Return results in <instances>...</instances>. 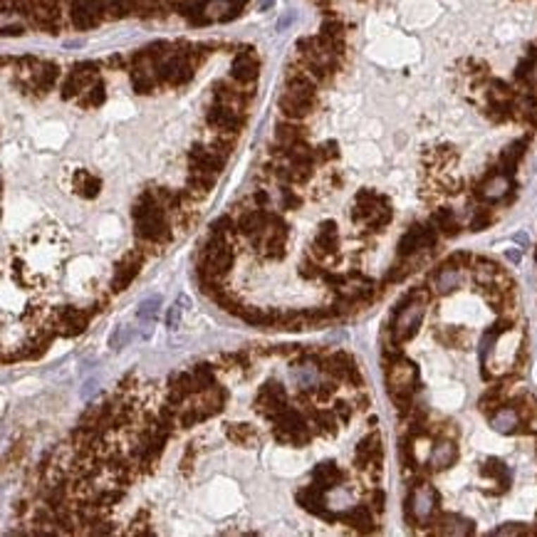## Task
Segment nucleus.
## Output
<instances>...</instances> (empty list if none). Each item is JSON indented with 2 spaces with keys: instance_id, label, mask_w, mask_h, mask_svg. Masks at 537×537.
Masks as SVG:
<instances>
[{
  "instance_id": "obj_8",
  "label": "nucleus",
  "mask_w": 537,
  "mask_h": 537,
  "mask_svg": "<svg viewBox=\"0 0 537 537\" xmlns=\"http://www.w3.org/2000/svg\"><path fill=\"white\" fill-rule=\"evenodd\" d=\"M436 226H411L399 240V258L409 255H426L436 245Z\"/></svg>"
},
{
  "instance_id": "obj_35",
  "label": "nucleus",
  "mask_w": 537,
  "mask_h": 537,
  "mask_svg": "<svg viewBox=\"0 0 537 537\" xmlns=\"http://www.w3.org/2000/svg\"><path fill=\"white\" fill-rule=\"evenodd\" d=\"M426 166L431 168V171H443L446 166H451L453 161H456V149L451 147H436L431 149V152L426 154Z\"/></svg>"
},
{
  "instance_id": "obj_14",
  "label": "nucleus",
  "mask_w": 537,
  "mask_h": 537,
  "mask_svg": "<svg viewBox=\"0 0 537 537\" xmlns=\"http://www.w3.org/2000/svg\"><path fill=\"white\" fill-rule=\"evenodd\" d=\"M314 104H317V97H309V94H300V92H292V90H285L278 99V106L280 112L285 114V119H307L312 114Z\"/></svg>"
},
{
  "instance_id": "obj_32",
  "label": "nucleus",
  "mask_w": 537,
  "mask_h": 537,
  "mask_svg": "<svg viewBox=\"0 0 537 537\" xmlns=\"http://www.w3.org/2000/svg\"><path fill=\"white\" fill-rule=\"evenodd\" d=\"M226 436L240 448H255L258 446V431L250 424H228Z\"/></svg>"
},
{
  "instance_id": "obj_29",
  "label": "nucleus",
  "mask_w": 537,
  "mask_h": 537,
  "mask_svg": "<svg viewBox=\"0 0 537 537\" xmlns=\"http://www.w3.org/2000/svg\"><path fill=\"white\" fill-rule=\"evenodd\" d=\"M376 512L371 510V505H357L347 512V525H352L357 532H374L376 527V520H374Z\"/></svg>"
},
{
  "instance_id": "obj_33",
  "label": "nucleus",
  "mask_w": 537,
  "mask_h": 537,
  "mask_svg": "<svg viewBox=\"0 0 537 537\" xmlns=\"http://www.w3.org/2000/svg\"><path fill=\"white\" fill-rule=\"evenodd\" d=\"M72 188H75V193H80L82 198H94L101 188V181L94 173L80 168V171H75V176H72Z\"/></svg>"
},
{
  "instance_id": "obj_38",
  "label": "nucleus",
  "mask_w": 537,
  "mask_h": 537,
  "mask_svg": "<svg viewBox=\"0 0 537 537\" xmlns=\"http://www.w3.org/2000/svg\"><path fill=\"white\" fill-rule=\"evenodd\" d=\"M104 99H106V92H104V82L101 80H97L94 85L90 87V90L85 92V94L80 97V104L85 106V109H92V106H101L104 104Z\"/></svg>"
},
{
  "instance_id": "obj_12",
  "label": "nucleus",
  "mask_w": 537,
  "mask_h": 537,
  "mask_svg": "<svg viewBox=\"0 0 537 537\" xmlns=\"http://www.w3.org/2000/svg\"><path fill=\"white\" fill-rule=\"evenodd\" d=\"M206 122H208V127H211L213 132L235 134V137H238L240 129H243V124H245V114L213 101V106L206 112Z\"/></svg>"
},
{
  "instance_id": "obj_17",
  "label": "nucleus",
  "mask_w": 537,
  "mask_h": 537,
  "mask_svg": "<svg viewBox=\"0 0 537 537\" xmlns=\"http://www.w3.org/2000/svg\"><path fill=\"white\" fill-rule=\"evenodd\" d=\"M188 166L208 168V171L221 173L226 166V156L213 147V144H196V147L188 152Z\"/></svg>"
},
{
  "instance_id": "obj_42",
  "label": "nucleus",
  "mask_w": 537,
  "mask_h": 537,
  "mask_svg": "<svg viewBox=\"0 0 537 537\" xmlns=\"http://www.w3.org/2000/svg\"><path fill=\"white\" fill-rule=\"evenodd\" d=\"M314 394H317V399L319 401H330L332 396L337 394V379H322V381H317L314 384Z\"/></svg>"
},
{
  "instance_id": "obj_9",
  "label": "nucleus",
  "mask_w": 537,
  "mask_h": 537,
  "mask_svg": "<svg viewBox=\"0 0 537 537\" xmlns=\"http://www.w3.org/2000/svg\"><path fill=\"white\" fill-rule=\"evenodd\" d=\"M99 80V67L94 62H80L70 70L67 80L62 82V99H80L94 82Z\"/></svg>"
},
{
  "instance_id": "obj_11",
  "label": "nucleus",
  "mask_w": 537,
  "mask_h": 537,
  "mask_svg": "<svg viewBox=\"0 0 537 537\" xmlns=\"http://www.w3.org/2000/svg\"><path fill=\"white\" fill-rule=\"evenodd\" d=\"M312 255L314 260H322V263H335L337 255H340V230H337V223L327 221V223L319 226L317 235L312 240Z\"/></svg>"
},
{
  "instance_id": "obj_45",
  "label": "nucleus",
  "mask_w": 537,
  "mask_h": 537,
  "mask_svg": "<svg viewBox=\"0 0 537 537\" xmlns=\"http://www.w3.org/2000/svg\"><path fill=\"white\" fill-rule=\"evenodd\" d=\"M159 302H161V297H159V295H154L152 300H147V302L142 304V309H139V317H142V319H147L149 314H152V317H154V314H156V307H159Z\"/></svg>"
},
{
  "instance_id": "obj_20",
  "label": "nucleus",
  "mask_w": 537,
  "mask_h": 537,
  "mask_svg": "<svg viewBox=\"0 0 537 537\" xmlns=\"http://www.w3.org/2000/svg\"><path fill=\"white\" fill-rule=\"evenodd\" d=\"M473 530H476L473 522L456 512H438L436 520L431 522L433 535H471Z\"/></svg>"
},
{
  "instance_id": "obj_13",
  "label": "nucleus",
  "mask_w": 537,
  "mask_h": 537,
  "mask_svg": "<svg viewBox=\"0 0 537 537\" xmlns=\"http://www.w3.org/2000/svg\"><path fill=\"white\" fill-rule=\"evenodd\" d=\"M104 20L99 0H70V23L77 30H92Z\"/></svg>"
},
{
  "instance_id": "obj_23",
  "label": "nucleus",
  "mask_w": 537,
  "mask_h": 537,
  "mask_svg": "<svg viewBox=\"0 0 537 537\" xmlns=\"http://www.w3.org/2000/svg\"><path fill=\"white\" fill-rule=\"evenodd\" d=\"M520 424H522V416L515 404H502L500 409H495L490 414V426H493V431L498 433H515Z\"/></svg>"
},
{
  "instance_id": "obj_3",
  "label": "nucleus",
  "mask_w": 537,
  "mask_h": 537,
  "mask_svg": "<svg viewBox=\"0 0 537 537\" xmlns=\"http://www.w3.org/2000/svg\"><path fill=\"white\" fill-rule=\"evenodd\" d=\"M426 302H428V292H414L401 304L394 322H391V340L399 342V345L414 340L426 314Z\"/></svg>"
},
{
  "instance_id": "obj_26",
  "label": "nucleus",
  "mask_w": 537,
  "mask_h": 537,
  "mask_svg": "<svg viewBox=\"0 0 537 537\" xmlns=\"http://www.w3.org/2000/svg\"><path fill=\"white\" fill-rule=\"evenodd\" d=\"M325 493L327 490H322L319 486H307V488H302V490L297 493V502L300 505L304 507V510H309V512H314V515H322V517H332L330 512L325 510Z\"/></svg>"
},
{
  "instance_id": "obj_34",
  "label": "nucleus",
  "mask_w": 537,
  "mask_h": 537,
  "mask_svg": "<svg viewBox=\"0 0 537 537\" xmlns=\"http://www.w3.org/2000/svg\"><path fill=\"white\" fill-rule=\"evenodd\" d=\"M481 476L488 478V481H495L498 490H505L510 486V471H507L505 463H500L498 458H490L481 466Z\"/></svg>"
},
{
  "instance_id": "obj_40",
  "label": "nucleus",
  "mask_w": 537,
  "mask_h": 537,
  "mask_svg": "<svg viewBox=\"0 0 537 537\" xmlns=\"http://www.w3.org/2000/svg\"><path fill=\"white\" fill-rule=\"evenodd\" d=\"M191 371H193V376H196V381H198V386H201V391L216 384V371H218V369H216L213 364H196Z\"/></svg>"
},
{
  "instance_id": "obj_19",
  "label": "nucleus",
  "mask_w": 537,
  "mask_h": 537,
  "mask_svg": "<svg viewBox=\"0 0 537 537\" xmlns=\"http://www.w3.org/2000/svg\"><path fill=\"white\" fill-rule=\"evenodd\" d=\"M461 283H463V268H458V265H453L451 260H446V263L433 273L431 290L436 295H451L461 288Z\"/></svg>"
},
{
  "instance_id": "obj_43",
  "label": "nucleus",
  "mask_w": 537,
  "mask_h": 537,
  "mask_svg": "<svg viewBox=\"0 0 537 537\" xmlns=\"http://www.w3.org/2000/svg\"><path fill=\"white\" fill-rule=\"evenodd\" d=\"M335 159H340V147H337L335 142H327L317 149V161L330 163V161H335Z\"/></svg>"
},
{
  "instance_id": "obj_49",
  "label": "nucleus",
  "mask_w": 537,
  "mask_h": 537,
  "mask_svg": "<svg viewBox=\"0 0 537 537\" xmlns=\"http://www.w3.org/2000/svg\"><path fill=\"white\" fill-rule=\"evenodd\" d=\"M178 319H181V307H173L171 312H168V327H178Z\"/></svg>"
},
{
  "instance_id": "obj_15",
  "label": "nucleus",
  "mask_w": 537,
  "mask_h": 537,
  "mask_svg": "<svg viewBox=\"0 0 537 537\" xmlns=\"http://www.w3.org/2000/svg\"><path fill=\"white\" fill-rule=\"evenodd\" d=\"M142 263H144V253H142V250H132V253L124 255V258L117 263V268H114L112 292H124V290L132 285V280L139 275V270H142Z\"/></svg>"
},
{
  "instance_id": "obj_16",
  "label": "nucleus",
  "mask_w": 537,
  "mask_h": 537,
  "mask_svg": "<svg viewBox=\"0 0 537 537\" xmlns=\"http://www.w3.org/2000/svg\"><path fill=\"white\" fill-rule=\"evenodd\" d=\"M260 75V60L253 50H240L235 55L233 65H230V80L238 82V85L250 87Z\"/></svg>"
},
{
  "instance_id": "obj_27",
  "label": "nucleus",
  "mask_w": 537,
  "mask_h": 537,
  "mask_svg": "<svg viewBox=\"0 0 537 537\" xmlns=\"http://www.w3.org/2000/svg\"><path fill=\"white\" fill-rule=\"evenodd\" d=\"M342 481H345V473L335 463H322L312 473V483L322 488V490H335V488L342 486Z\"/></svg>"
},
{
  "instance_id": "obj_46",
  "label": "nucleus",
  "mask_w": 537,
  "mask_h": 537,
  "mask_svg": "<svg viewBox=\"0 0 537 537\" xmlns=\"http://www.w3.org/2000/svg\"><path fill=\"white\" fill-rule=\"evenodd\" d=\"M335 411L337 416H340L342 421H350L352 419V414H354V404H350V401H337L335 404Z\"/></svg>"
},
{
  "instance_id": "obj_31",
  "label": "nucleus",
  "mask_w": 537,
  "mask_h": 537,
  "mask_svg": "<svg viewBox=\"0 0 537 537\" xmlns=\"http://www.w3.org/2000/svg\"><path fill=\"white\" fill-rule=\"evenodd\" d=\"M525 149H527V139H517V142L507 144V147L502 149L500 159H498V168H500L502 173H512L517 163H520V159L525 156Z\"/></svg>"
},
{
  "instance_id": "obj_41",
  "label": "nucleus",
  "mask_w": 537,
  "mask_h": 537,
  "mask_svg": "<svg viewBox=\"0 0 537 537\" xmlns=\"http://www.w3.org/2000/svg\"><path fill=\"white\" fill-rule=\"evenodd\" d=\"M493 223V211L490 208H476L471 218V230H483Z\"/></svg>"
},
{
  "instance_id": "obj_30",
  "label": "nucleus",
  "mask_w": 537,
  "mask_h": 537,
  "mask_svg": "<svg viewBox=\"0 0 537 537\" xmlns=\"http://www.w3.org/2000/svg\"><path fill=\"white\" fill-rule=\"evenodd\" d=\"M304 137H307V129H304L297 119H285V122H280L278 127H275V139H278V144H283V147L304 142Z\"/></svg>"
},
{
  "instance_id": "obj_18",
  "label": "nucleus",
  "mask_w": 537,
  "mask_h": 537,
  "mask_svg": "<svg viewBox=\"0 0 537 537\" xmlns=\"http://www.w3.org/2000/svg\"><path fill=\"white\" fill-rule=\"evenodd\" d=\"M507 191H510V176L502 173L500 168L490 171L476 186V196L481 198V201H500V198L507 196Z\"/></svg>"
},
{
  "instance_id": "obj_44",
  "label": "nucleus",
  "mask_w": 537,
  "mask_h": 537,
  "mask_svg": "<svg viewBox=\"0 0 537 537\" xmlns=\"http://www.w3.org/2000/svg\"><path fill=\"white\" fill-rule=\"evenodd\" d=\"M300 203H302V201H300L297 193H295L292 188L285 186L283 188V206L288 208V211H295V208H300Z\"/></svg>"
},
{
  "instance_id": "obj_1",
  "label": "nucleus",
  "mask_w": 537,
  "mask_h": 537,
  "mask_svg": "<svg viewBox=\"0 0 537 537\" xmlns=\"http://www.w3.org/2000/svg\"><path fill=\"white\" fill-rule=\"evenodd\" d=\"M132 216H134V230H137V238L142 240L144 245H163L171 240V218H168L166 208L159 203L154 188L144 191L142 196L137 198V203L132 206Z\"/></svg>"
},
{
  "instance_id": "obj_37",
  "label": "nucleus",
  "mask_w": 537,
  "mask_h": 537,
  "mask_svg": "<svg viewBox=\"0 0 537 537\" xmlns=\"http://www.w3.org/2000/svg\"><path fill=\"white\" fill-rule=\"evenodd\" d=\"M309 416H312V426H317L319 433H325V436H335L337 433V414L335 411L309 409Z\"/></svg>"
},
{
  "instance_id": "obj_25",
  "label": "nucleus",
  "mask_w": 537,
  "mask_h": 537,
  "mask_svg": "<svg viewBox=\"0 0 537 537\" xmlns=\"http://www.w3.org/2000/svg\"><path fill=\"white\" fill-rule=\"evenodd\" d=\"M381 461V441L376 433H371V436L362 438L359 446H357V453H354V463L359 471H364L366 466H371V463H379Z\"/></svg>"
},
{
  "instance_id": "obj_10",
  "label": "nucleus",
  "mask_w": 537,
  "mask_h": 537,
  "mask_svg": "<svg viewBox=\"0 0 537 537\" xmlns=\"http://www.w3.org/2000/svg\"><path fill=\"white\" fill-rule=\"evenodd\" d=\"M253 406L260 416L275 421L285 409H288V394H285V389L278 384V381H268V384L260 389V394L255 396Z\"/></svg>"
},
{
  "instance_id": "obj_6",
  "label": "nucleus",
  "mask_w": 537,
  "mask_h": 537,
  "mask_svg": "<svg viewBox=\"0 0 537 537\" xmlns=\"http://www.w3.org/2000/svg\"><path fill=\"white\" fill-rule=\"evenodd\" d=\"M386 384H389L391 399H411L419 386V369L414 362L404 359H391L386 364Z\"/></svg>"
},
{
  "instance_id": "obj_28",
  "label": "nucleus",
  "mask_w": 537,
  "mask_h": 537,
  "mask_svg": "<svg viewBox=\"0 0 537 537\" xmlns=\"http://www.w3.org/2000/svg\"><path fill=\"white\" fill-rule=\"evenodd\" d=\"M226 399H228V394H226V389L218 384L208 386V389H203L201 394H198V401H201V406L206 409L208 416L221 414V411L226 409Z\"/></svg>"
},
{
  "instance_id": "obj_2",
  "label": "nucleus",
  "mask_w": 537,
  "mask_h": 537,
  "mask_svg": "<svg viewBox=\"0 0 537 537\" xmlns=\"http://www.w3.org/2000/svg\"><path fill=\"white\" fill-rule=\"evenodd\" d=\"M352 218L359 223L362 228L381 230L391 221V206L381 193L362 188L354 198V208H352Z\"/></svg>"
},
{
  "instance_id": "obj_21",
  "label": "nucleus",
  "mask_w": 537,
  "mask_h": 537,
  "mask_svg": "<svg viewBox=\"0 0 537 537\" xmlns=\"http://www.w3.org/2000/svg\"><path fill=\"white\" fill-rule=\"evenodd\" d=\"M87 322H90V312L80 307H65L57 312V330L65 337H77L87 330Z\"/></svg>"
},
{
  "instance_id": "obj_47",
  "label": "nucleus",
  "mask_w": 537,
  "mask_h": 537,
  "mask_svg": "<svg viewBox=\"0 0 537 537\" xmlns=\"http://www.w3.org/2000/svg\"><path fill=\"white\" fill-rule=\"evenodd\" d=\"M369 505H371V510H374L376 515H379V512L384 510V493L376 490V488H374V490L369 493Z\"/></svg>"
},
{
  "instance_id": "obj_48",
  "label": "nucleus",
  "mask_w": 537,
  "mask_h": 537,
  "mask_svg": "<svg viewBox=\"0 0 537 537\" xmlns=\"http://www.w3.org/2000/svg\"><path fill=\"white\" fill-rule=\"evenodd\" d=\"M522 532H525V527H520L517 522H507V525L498 527L493 535H522Z\"/></svg>"
},
{
  "instance_id": "obj_36",
  "label": "nucleus",
  "mask_w": 537,
  "mask_h": 537,
  "mask_svg": "<svg viewBox=\"0 0 537 537\" xmlns=\"http://www.w3.org/2000/svg\"><path fill=\"white\" fill-rule=\"evenodd\" d=\"M431 223L436 226V230H441L443 235H456L458 228H461L451 208H436L431 216Z\"/></svg>"
},
{
  "instance_id": "obj_5",
  "label": "nucleus",
  "mask_w": 537,
  "mask_h": 537,
  "mask_svg": "<svg viewBox=\"0 0 537 537\" xmlns=\"http://www.w3.org/2000/svg\"><path fill=\"white\" fill-rule=\"evenodd\" d=\"M198 268L216 275V278L228 275L230 268H233V243L226 238H218V235H208L206 245L201 250Z\"/></svg>"
},
{
  "instance_id": "obj_24",
  "label": "nucleus",
  "mask_w": 537,
  "mask_h": 537,
  "mask_svg": "<svg viewBox=\"0 0 537 537\" xmlns=\"http://www.w3.org/2000/svg\"><path fill=\"white\" fill-rule=\"evenodd\" d=\"M268 211H260V208H253V211H245L243 216L238 218V233L245 235V238L255 240L260 233H263V228L268 226Z\"/></svg>"
},
{
  "instance_id": "obj_4",
  "label": "nucleus",
  "mask_w": 537,
  "mask_h": 537,
  "mask_svg": "<svg viewBox=\"0 0 537 537\" xmlns=\"http://www.w3.org/2000/svg\"><path fill=\"white\" fill-rule=\"evenodd\" d=\"M438 515V490L428 483H414L406 498V517L414 525H431Z\"/></svg>"
},
{
  "instance_id": "obj_39",
  "label": "nucleus",
  "mask_w": 537,
  "mask_h": 537,
  "mask_svg": "<svg viewBox=\"0 0 537 537\" xmlns=\"http://www.w3.org/2000/svg\"><path fill=\"white\" fill-rule=\"evenodd\" d=\"M101 3V16L104 20H122L127 16V8H124V0H99Z\"/></svg>"
},
{
  "instance_id": "obj_22",
  "label": "nucleus",
  "mask_w": 537,
  "mask_h": 537,
  "mask_svg": "<svg viewBox=\"0 0 537 537\" xmlns=\"http://www.w3.org/2000/svg\"><path fill=\"white\" fill-rule=\"evenodd\" d=\"M458 458V448L453 443V438H438L433 443V448L428 451V466L431 471H446L456 463Z\"/></svg>"
},
{
  "instance_id": "obj_7",
  "label": "nucleus",
  "mask_w": 537,
  "mask_h": 537,
  "mask_svg": "<svg viewBox=\"0 0 537 537\" xmlns=\"http://www.w3.org/2000/svg\"><path fill=\"white\" fill-rule=\"evenodd\" d=\"M258 253L268 260H283L285 258V245H288V226L280 216L270 213L268 216V226L263 228V233L253 240Z\"/></svg>"
}]
</instances>
